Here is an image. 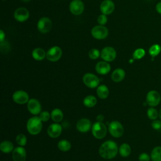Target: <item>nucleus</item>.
<instances>
[{
  "mask_svg": "<svg viewBox=\"0 0 161 161\" xmlns=\"http://www.w3.org/2000/svg\"><path fill=\"white\" fill-rule=\"evenodd\" d=\"M52 21L47 17H43L40 18L37 24L38 30L43 33H46L50 31L52 28Z\"/></svg>",
  "mask_w": 161,
  "mask_h": 161,
  "instance_id": "10",
  "label": "nucleus"
},
{
  "mask_svg": "<svg viewBox=\"0 0 161 161\" xmlns=\"http://www.w3.org/2000/svg\"><path fill=\"white\" fill-rule=\"evenodd\" d=\"M30 14L28 11L25 8H18L14 13V17L19 22H23L26 21L29 18Z\"/></svg>",
  "mask_w": 161,
  "mask_h": 161,
  "instance_id": "16",
  "label": "nucleus"
},
{
  "mask_svg": "<svg viewBox=\"0 0 161 161\" xmlns=\"http://www.w3.org/2000/svg\"><path fill=\"white\" fill-rule=\"evenodd\" d=\"M23 1H24V2H26V1H28L29 0H22Z\"/></svg>",
  "mask_w": 161,
  "mask_h": 161,
  "instance_id": "42",
  "label": "nucleus"
},
{
  "mask_svg": "<svg viewBox=\"0 0 161 161\" xmlns=\"http://www.w3.org/2000/svg\"><path fill=\"white\" fill-rule=\"evenodd\" d=\"M16 142L19 146L23 147L26 144L27 142L26 136L23 133H19L16 137Z\"/></svg>",
  "mask_w": 161,
  "mask_h": 161,
  "instance_id": "32",
  "label": "nucleus"
},
{
  "mask_svg": "<svg viewBox=\"0 0 161 161\" xmlns=\"http://www.w3.org/2000/svg\"><path fill=\"white\" fill-rule=\"evenodd\" d=\"M91 34L92 36L98 40L104 39L108 35V28L103 25L95 26L91 30Z\"/></svg>",
  "mask_w": 161,
  "mask_h": 161,
  "instance_id": "6",
  "label": "nucleus"
},
{
  "mask_svg": "<svg viewBox=\"0 0 161 161\" xmlns=\"http://www.w3.org/2000/svg\"><path fill=\"white\" fill-rule=\"evenodd\" d=\"M150 156L147 153H142L138 157L139 161H149Z\"/></svg>",
  "mask_w": 161,
  "mask_h": 161,
  "instance_id": "37",
  "label": "nucleus"
},
{
  "mask_svg": "<svg viewBox=\"0 0 161 161\" xmlns=\"http://www.w3.org/2000/svg\"><path fill=\"white\" fill-rule=\"evenodd\" d=\"M50 117H51V114L47 111H45L41 112L40 113V115H39V118L43 122L47 121L50 119Z\"/></svg>",
  "mask_w": 161,
  "mask_h": 161,
  "instance_id": "34",
  "label": "nucleus"
},
{
  "mask_svg": "<svg viewBox=\"0 0 161 161\" xmlns=\"http://www.w3.org/2000/svg\"><path fill=\"white\" fill-rule=\"evenodd\" d=\"M12 97L14 102L18 104H24L25 103H28V101L30 100L28 93L22 90L15 91L13 93Z\"/></svg>",
  "mask_w": 161,
  "mask_h": 161,
  "instance_id": "8",
  "label": "nucleus"
},
{
  "mask_svg": "<svg viewBox=\"0 0 161 161\" xmlns=\"http://www.w3.org/2000/svg\"><path fill=\"white\" fill-rule=\"evenodd\" d=\"M125 77V72L122 69H115L111 74V79L115 82H121Z\"/></svg>",
  "mask_w": 161,
  "mask_h": 161,
  "instance_id": "20",
  "label": "nucleus"
},
{
  "mask_svg": "<svg viewBox=\"0 0 161 161\" xmlns=\"http://www.w3.org/2000/svg\"><path fill=\"white\" fill-rule=\"evenodd\" d=\"M26 128L31 135H38L42 129V121L36 116H33L28 119L26 123Z\"/></svg>",
  "mask_w": 161,
  "mask_h": 161,
  "instance_id": "2",
  "label": "nucleus"
},
{
  "mask_svg": "<svg viewBox=\"0 0 161 161\" xmlns=\"http://www.w3.org/2000/svg\"><path fill=\"white\" fill-rule=\"evenodd\" d=\"M118 152L116 143L113 140L104 142L99 147V153L101 157L105 159L113 158Z\"/></svg>",
  "mask_w": 161,
  "mask_h": 161,
  "instance_id": "1",
  "label": "nucleus"
},
{
  "mask_svg": "<svg viewBox=\"0 0 161 161\" xmlns=\"http://www.w3.org/2000/svg\"><path fill=\"white\" fill-rule=\"evenodd\" d=\"M62 54L61 48L58 46L50 48L46 53V58L51 62H56L58 60Z\"/></svg>",
  "mask_w": 161,
  "mask_h": 161,
  "instance_id": "7",
  "label": "nucleus"
},
{
  "mask_svg": "<svg viewBox=\"0 0 161 161\" xmlns=\"http://www.w3.org/2000/svg\"><path fill=\"white\" fill-rule=\"evenodd\" d=\"M62 131V126L58 123L51 124L47 129V133L48 136L52 138L58 137Z\"/></svg>",
  "mask_w": 161,
  "mask_h": 161,
  "instance_id": "15",
  "label": "nucleus"
},
{
  "mask_svg": "<svg viewBox=\"0 0 161 161\" xmlns=\"http://www.w3.org/2000/svg\"><path fill=\"white\" fill-rule=\"evenodd\" d=\"M27 108L30 113L33 115H37L41 113L42 106L38 100L32 98L27 103Z\"/></svg>",
  "mask_w": 161,
  "mask_h": 161,
  "instance_id": "12",
  "label": "nucleus"
},
{
  "mask_svg": "<svg viewBox=\"0 0 161 161\" xmlns=\"http://www.w3.org/2000/svg\"><path fill=\"white\" fill-rule=\"evenodd\" d=\"M131 147L130 146L126 143H124L120 145L118 148V152L121 156L123 157H128L131 153Z\"/></svg>",
  "mask_w": 161,
  "mask_h": 161,
  "instance_id": "25",
  "label": "nucleus"
},
{
  "mask_svg": "<svg viewBox=\"0 0 161 161\" xmlns=\"http://www.w3.org/2000/svg\"><path fill=\"white\" fill-rule=\"evenodd\" d=\"M97 96L102 99H104L108 97L109 95V89L106 85H100L97 87L96 90Z\"/></svg>",
  "mask_w": 161,
  "mask_h": 161,
  "instance_id": "21",
  "label": "nucleus"
},
{
  "mask_svg": "<svg viewBox=\"0 0 161 161\" xmlns=\"http://www.w3.org/2000/svg\"><path fill=\"white\" fill-rule=\"evenodd\" d=\"M5 37V34L3 32V31L2 30H0V41L2 42L4 40V38Z\"/></svg>",
  "mask_w": 161,
  "mask_h": 161,
  "instance_id": "39",
  "label": "nucleus"
},
{
  "mask_svg": "<svg viewBox=\"0 0 161 161\" xmlns=\"http://www.w3.org/2000/svg\"><path fill=\"white\" fill-rule=\"evenodd\" d=\"M100 56L99 51L96 48H92L89 52V57L90 58L95 60Z\"/></svg>",
  "mask_w": 161,
  "mask_h": 161,
  "instance_id": "33",
  "label": "nucleus"
},
{
  "mask_svg": "<svg viewBox=\"0 0 161 161\" xmlns=\"http://www.w3.org/2000/svg\"><path fill=\"white\" fill-rule=\"evenodd\" d=\"M146 102L152 107L157 106L160 102V95L156 91H149L146 96Z\"/></svg>",
  "mask_w": 161,
  "mask_h": 161,
  "instance_id": "9",
  "label": "nucleus"
},
{
  "mask_svg": "<svg viewBox=\"0 0 161 161\" xmlns=\"http://www.w3.org/2000/svg\"><path fill=\"white\" fill-rule=\"evenodd\" d=\"M91 131L93 136L97 139H102L104 138L107 134V128L106 125L100 121L95 122L92 127Z\"/></svg>",
  "mask_w": 161,
  "mask_h": 161,
  "instance_id": "3",
  "label": "nucleus"
},
{
  "mask_svg": "<svg viewBox=\"0 0 161 161\" xmlns=\"http://www.w3.org/2000/svg\"><path fill=\"white\" fill-rule=\"evenodd\" d=\"M158 116H159V118H160V119H161V109H160V111H159V113H158Z\"/></svg>",
  "mask_w": 161,
  "mask_h": 161,
  "instance_id": "41",
  "label": "nucleus"
},
{
  "mask_svg": "<svg viewBox=\"0 0 161 161\" xmlns=\"http://www.w3.org/2000/svg\"><path fill=\"white\" fill-rule=\"evenodd\" d=\"M101 57L106 62L113 61L116 57V50L113 47H106L102 50Z\"/></svg>",
  "mask_w": 161,
  "mask_h": 161,
  "instance_id": "11",
  "label": "nucleus"
},
{
  "mask_svg": "<svg viewBox=\"0 0 161 161\" xmlns=\"http://www.w3.org/2000/svg\"><path fill=\"white\" fill-rule=\"evenodd\" d=\"M145 55V51L143 48H139L136 49L133 53V58L134 59L139 60L142 58Z\"/></svg>",
  "mask_w": 161,
  "mask_h": 161,
  "instance_id": "31",
  "label": "nucleus"
},
{
  "mask_svg": "<svg viewBox=\"0 0 161 161\" xmlns=\"http://www.w3.org/2000/svg\"><path fill=\"white\" fill-rule=\"evenodd\" d=\"M97 103V99L95 96L92 95H89L84 97L83 100V104L87 108H92Z\"/></svg>",
  "mask_w": 161,
  "mask_h": 161,
  "instance_id": "26",
  "label": "nucleus"
},
{
  "mask_svg": "<svg viewBox=\"0 0 161 161\" xmlns=\"http://www.w3.org/2000/svg\"><path fill=\"white\" fill-rule=\"evenodd\" d=\"M50 114H51L52 119L56 123H58L61 121L64 117V114L62 111L58 108H55L54 109H53Z\"/></svg>",
  "mask_w": 161,
  "mask_h": 161,
  "instance_id": "24",
  "label": "nucleus"
},
{
  "mask_svg": "<svg viewBox=\"0 0 161 161\" xmlns=\"http://www.w3.org/2000/svg\"><path fill=\"white\" fill-rule=\"evenodd\" d=\"M152 127L154 130H160L161 128V121L157 119L153 120L152 123Z\"/></svg>",
  "mask_w": 161,
  "mask_h": 161,
  "instance_id": "36",
  "label": "nucleus"
},
{
  "mask_svg": "<svg viewBox=\"0 0 161 161\" xmlns=\"http://www.w3.org/2000/svg\"><path fill=\"white\" fill-rule=\"evenodd\" d=\"M161 52V47L158 44H153L152 45L148 50L149 54L151 55L152 58L157 56Z\"/></svg>",
  "mask_w": 161,
  "mask_h": 161,
  "instance_id": "29",
  "label": "nucleus"
},
{
  "mask_svg": "<svg viewBox=\"0 0 161 161\" xmlns=\"http://www.w3.org/2000/svg\"><path fill=\"white\" fill-rule=\"evenodd\" d=\"M26 157V152L23 147L19 146L14 148L12 153L13 161H25Z\"/></svg>",
  "mask_w": 161,
  "mask_h": 161,
  "instance_id": "14",
  "label": "nucleus"
},
{
  "mask_svg": "<svg viewBox=\"0 0 161 161\" xmlns=\"http://www.w3.org/2000/svg\"><path fill=\"white\" fill-rule=\"evenodd\" d=\"M150 157L152 161H161V147H156L153 148Z\"/></svg>",
  "mask_w": 161,
  "mask_h": 161,
  "instance_id": "27",
  "label": "nucleus"
},
{
  "mask_svg": "<svg viewBox=\"0 0 161 161\" xmlns=\"http://www.w3.org/2000/svg\"><path fill=\"white\" fill-rule=\"evenodd\" d=\"M147 114L148 118L149 119H153V120L156 119L158 118V113L157 110L156 109L152 108V107L149 108L147 109Z\"/></svg>",
  "mask_w": 161,
  "mask_h": 161,
  "instance_id": "30",
  "label": "nucleus"
},
{
  "mask_svg": "<svg viewBox=\"0 0 161 161\" xmlns=\"http://www.w3.org/2000/svg\"><path fill=\"white\" fill-rule=\"evenodd\" d=\"M0 150L2 152L4 153H9L13 151L14 150V145L12 142L5 140L1 143L0 144Z\"/></svg>",
  "mask_w": 161,
  "mask_h": 161,
  "instance_id": "22",
  "label": "nucleus"
},
{
  "mask_svg": "<svg viewBox=\"0 0 161 161\" xmlns=\"http://www.w3.org/2000/svg\"><path fill=\"white\" fill-rule=\"evenodd\" d=\"M46 53L45 50L41 48H35L32 52V57L36 60H42L46 57Z\"/></svg>",
  "mask_w": 161,
  "mask_h": 161,
  "instance_id": "23",
  "label": "nucleus"
},
{
  "mask_svg": "<svg viewBox=\"0 0 161 161\" xmlns=\"http://www.w3.org/2000/svg\"><path fill=\"white\" fill-rule=\"evenodd\" d=\"M97 20V23H98L100 25H105V24L107 23L108 18H107L106 14H100V15L98 16Z\"/></svg>",
  "mask_w": 161,
  "mask_h": 161,
  "instance_id": "35",
  "label": "nucleus"
},
{
  "mask_svg": "<svg viewBox=\"0 0 161 161\" xmlns=\"http://www.w3.org/2000/svg\"><path fill=\"white\" fill-rule=\"evenodd\" d=\"M114 9V4L111 0H104L100 5V10L104 14H109Z\"/></svg>",
  "mask_w": 161,
  "mask_h": 161,
  "instance_id": "18",
  "label": "nucleus"
},
{
  "mask_svg": "<svg viewBox=\"0 0 161 161\" xmlns=\"http://www.w3.org/2000/svg\"><path fill=\"white\" fill-rule=\"evenodd\" d=\"M82 80L87 87L92 89L97 87L100 82L98 77L92 73H86L84 74Z\"/></svg>",
  "mask_w": 161,
  "mask_h": 161,
  "instance_id": "5",
  "label": "nucleus"
},
{
  "mask_svg": "<svg viewBox=\"0 0 161 161\" xmlns=\"http://www.w3.org/2000/svg\"><path fill=\"white\" fill-rule=\"evenodd\" d=\"M58 148L62 152H67L71 148L70 142L67 140H62L58 143Z\"/></svg>",
  "mask_w": 161,
  "mask_h": 161,
  "instance_id": "28",
  "label": "nucleus"
},
{
  "mask_svg": "<svg viewBox=\"0 0 161 161\" xmlns=\"http://www.w3.org/2000/svg\"><path fill=\"white\" fill-rule=\"evenodd\" d=\"M108 130L109 133L114 138L121 137L124 131L123 125L118 121H113L111 122L108 126Z\"/></svg>",
  "mask_w": 161,
  "mask_h": 161,
  "instance_id": "4",
  "label": "nucleus"
},
{
  "mask_svg": "<svg viewBox=\"0 0 161 161\" xmlns=\"http://www.w3.org/2000/svg\"><path fill=\"white\" fill-rule=\"evenodd\" d=\"M96 119H97V121L102 122L103 120L104 119V116H103V114H99V115H97Z\"/></svg>",
  "mask_w": 161,
  "mask_h": 161,
  "instance_id": "40",
  "label": "nucleus"
},
{
  "mask_svg": "<svg viewBox=\"0 0 161 161\" xmlns=\"http://www.w3.org/2000/svg\"><path fill=\"white\" fill-rule=\"evenodd\" d=\"M155 8H156L157 12L158 13H159V14H161V1L158 2V3L157 4Z\"/></svg>",
  "mask_w": 161,
  "mask_h": 161,
  "instance_id": "38",
  "label": "nucleus"
},
{
  "mask_svg": "<svg viewBox=\"0 0 161 161\" xmlns=\"http://www.w3.org/2000/svg\"><path fill=\"white\" fill-rule=\"evenodd\" d=\"M91 127V122L87 118H82L79 119L76 125L77 130L81 133L87 132L90 130Z\"/></svg>",
  "mask_w": 161,
  "mask_h": 161,
  "instance_id": "17",
  "label": "nucleus"
},
{
  "mask_svg": "<svg viewBox=\"0 0 161 161\" xmlns=\"http://www.w3.org/2000/svg\"><path fill=\"white\" fill-rule=\"evenodd\" d=\"M70 11L74 15H79L84 9V5L80 0H73L69 5Z\"/></svg>",
  "mask_w": 161,
  "mask_h": 161,
  "instance_id": "13",
  "label": "nucleus"
},
{
  "mask_svg": "<svg viewBox=\"0 0 161 161\" xmlns=\"http://www.w3.org/2000/svg\"><path fill=\"white\" fill-rule=\"evenodd\" d=\"M95 69L99 74L106 75L111 70V66L106 61H100L96 65Z\"/></svg>",
  "mask_w": 161,
  "mask_h": 161,
  "instance_id": "19",
  "label": "nucleus"
}]
</instances>
